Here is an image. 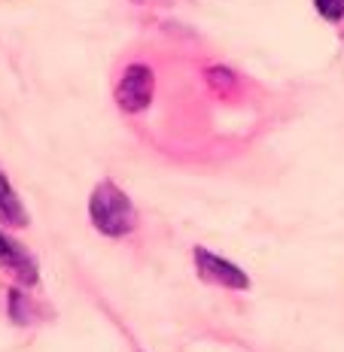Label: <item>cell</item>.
Returning <instances> with one entry per match:
<instances>
[{"mask_svg":"<svg viewBox=\"0 0 344 352\" xmlns=\"http://www.w3.org/2000/svg\"><path fill=\"white\" fill-rule=\"evenodd\" d=\"M89 219L104 237H128L137 228V207L113 179H101L89 195Z\"/></svg>","mask_w":344,"mask_h":352,"instance_id":"1","label":"cell"},{"mask_svg":"<svg viewBox=\"0 0 344 352\" xmlns=\"http://www.w3.org/2000/svg\"><path fill=\"white\" fill-rule=\"evenodd\" d=\"M192 261H195V274H199L204 283L219 285V289H232V292L250 289V276L244 274V267H238L235 261L223 258V255L210 252L208 246H195Z\"/></svg>","mask_w":344,"mask_h":352,"instance_id":"2","label":"cell"},{"mask_svg":"<svg viewBox=\"0 0 344 352\" xmlns=\"http://www.w3.org/2000/svg\"><path fill=\"white\" fill-rule=\"evenodd\" d=\"M152 91H156V73L146 64L134 61L122 70L119 82H116V104L125 113H143L152 100Z\"/></svg>","mask_w":344,"mask_h":352,"instance_id":"3","label":"cell"},{"mask_svg":"<svg viewBox=\"0 0 344 352\" xmlns=\"http://www.w3.org/2000/svg\"><path fill=\"white\" fill-rule=\"evenodd\" d=\"M0 270L12 276L21 285H37L40 283V267H37V258L28 252L19 240H12L10 234L0 231Z\"/></svg>","mask_w":344,"mask_h":352,"instance_id":"4","label":"cell"},{"mask_svg":"<svg viewBox=\"0 0 344 352\" xmlns=\"http://www.w3.org/2000/svg\"><path fill=\"white\" fill-rule=\"evenodd\" d=\"M0 225H10V228H28V210H25L19 192L12 188V182L6 179L3 170H0Z\"/></svg>","mask_w":344,"mask_h":352,"instance_id":"5","label":"cell"},{"mask_svg":"<svg viewBox=\"0 0 344 352\" xmlns=\"http://www.w3.org/2000/svg\"><path fill=\"white\" fill-rule=\"evenodd\" d=\"M10 316H12V322H16V325H31V322L40 316V310L34 307L31 298H25V292L12 289V292H10Z\"/></svg>","mask_w":344,"mask_h":352,"instance_id":"6","label":"cell"},{"mask_svg":"<svg viewBox=\"0 0 344 352\" xmlns=\"http://www.w3.org/2000/svg\"><path fill=\"white\" fill-rule=\"evenodd\" d=\"M314 10L335 25V21L344 19V0H314Z\"/></svg>","mask_w":344,"mask_h":352,"instance_id":"7","label":"cell"},{"mask_svg":"<svg viewBox=\"0 0 344 352\" xmlns=\"http://www.w3.org/2000/svg\"><path fill=\"white\" fill-rule=\"evenodd\" d=\"M208 76H210V85H229V88H235V76H232L225 67H210L208 70Z\"/></svg>","mask_w":344,"mask_h":352,"instance_id":"8","label":"cell"}]
</instances>
